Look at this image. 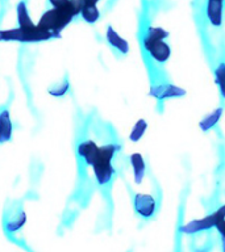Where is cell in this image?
<instances>
[{
    "mask_svg": "<svg viewBox=\"0 0 225 252\" xmlns=\"http://www.w3.org/2000/svg\"><path fill=\"white\" fill-rule=\"evenodd\" d=\"M221 113H223V109H221V108H219V109L213 110L212 113L208 114V116H205L204 120L200 122L201 130L207 131V130L212 129L213 126L216 125L217 122H219V120H220Z\"/></svg>",
    "mask_w": 225,
    "mask_h": 252,
    "instance_id": "14",
    "label": "cell"
},
{
    "mask_svg": "<svg viewBox=\"0 0 225 252\" xmlns=\"http://www.w3.org/2000/svg\"><path fill=\"white\" fill-rule=\"evenodd\" d=\"M99 0H83L84 4H98Z\"/></svg>",
    "mask_w": 225,
    "mask_h": 252,
    "instance_id": "20",
    "label": "cell"
},
{
    "mask_svg": "<svg viewBox=\"0 0 225 252\" xmlns=\"http://www.w3.org/2000/svg\"><path fill=\"white\" fill-rule=\"evenodd\" d=\"M134 209L137 212L138 216L142 218H150L154 216V213L157 210V202L155 198L150 194H144V193H137L134 196Z\"/></svg>",
    "mask_w": 225,
    "mask_h": 252,
    "instance_id": "5",
    "label": "cell"
},
{
    "mask_svg": "<svg viewBox=\"0 0 225 252\" xmlns=\"http://www.w3.org/2000/svg\"><path fill=\"white\" fill-rule=\"evenodd\" d=\"M98 145L94 143L92 141H86L82 142L78 147V153L79 155L84 159L87 164H92V161H94L95 157H96V154H98Z\"/></svg>",
    "mask_w": 225,
    "mask_h": 252,
    "instance_id": "9",
    "label": "cell"
},
{
    "mask_svg": "<svg viewBox=\"0 0 225 252\" xmlns=\"http://www.w3.org/2000/svg\"><path fill=\"white\" fill-rule=\"evenodd\" d=\"M215 79H216V84L220 91L221 97L225 98V62L217 63L216 68H215Z\"/></svg>",
    "mask_w": 225,
    "mask_h": 252,
    "instance_id": "12",
    "label": "cell"
},
{
    "mask_svg": "<svg viewBox=\"0 0 225 252\" xmlns=\"http://www.w3.org/2000/svg\"><path fill=\"white\" fill-rule=\"evenodd\" d=\"M217 212L220 213L223 217H225V205H223V206H220V208L217 209Z\"/></svg>",
    "mask_w": 225,
    "mask_h": 252,
    "instance_id": "19",
    "label": "cell"
},
{
    "mask_svg": "<svg viewBox=\"0 0 225 252\" xmlns=\"http://www.w3.org/2000/svg\"><path fill=\"white\" fill-rule=\"evenodd\" d=\"M220 218H223L220 213L215 210L212 214L204 217V218H200V220H193L191 222L186 224L182 227V231L185 234H197V232L201 231H208L211 228H215L216 226V222Z\"/></svg>",
    "mask_w": 225,
    "mask_h": 252,
    "instance_id": "4",
    "label": "cell"
},
{
    "mask_svg": "<svg viewBox=\"0 0 225 252\" xmlns=\"http://www.w3.org/2000/svg\"><path fill=\"white\" fill-rule=\"evenodd\" d=\"M150 94L159 100H165V98L181 97L185 94V91L173 84H158V86L151 87Z\"/></svg>",
    "mask_w": 225,
    "mask_h": 252,
    "instance_id": "6",
    "label": "cell"
},
{
    "mask_svg": "<svg viewBox=\"0 0 225 252\" xmlns=\"http://www.w3.org/2000/svg\"><path fill=\"white\" fill-rule=\"evenodd\" d=\"M17 17H19V24L21 29H32L33 24H32L29 16H28V11L25 4L20 3L19 7H17Z\"/></svg>",
    "mask_w": 225,
    "mask_h": 252,
    "instance_id": "15",
    "label": "cell"
},
{
    "mask_svg": "<svg viewBox=\"0 0 225 252\" xmlns=\"http://www.w3.org/2000/svg\"><path fill=\"white\" fill-rule=\"evenodd\" d=\"M130 164L133 167L134 181L140 184L145 175V161L140 153H134L130 155Z\"/></svg>",
    "mask_w": 225,
    "mask_h": 252,
    "instance_id": "10",
    "label": "cell"
},
{
    "mask_svg": "<svg viewBox=\"0 0 225 252\" xmlns=\"http://www.w3.org/2000/svg\"><path fill=\"white\" fill-rule=\"evenodd\" d=\"M146 127H148V124H146L145 120H138L136 122V125L133 126V129L130 131V135H129V139L133 142H137L140 141L142 138V135L145 134L146 131Z\"/></svg>",
    "mask_w": 225,
    "mask_h": 252,
    "instance_id": "16",
    "label": "cell"
},
{
    "mask_svg": "<svg viewBox=\"0 0 225 252\" xmlns=\"http://www.w3.org/2000/svg\"><path fill=\"white\" fill-rule=\"evenodd\" d=\"M215 228H216L217 232H219V235H220L221 243H223V250L225 251V217H223V218H220V220H217Z\"/></svg>",
    "mask_w": 225,
    "mask_h": 252,
    "instance_id": "17",
    "label": "cell"
},
{
    "mask_svg": "<svg viewBox=\"0 0 225 252\" xmlns=\"http://www.w3.org/2000/svg\"><path fill=\"white\" fill-rule=\"evenodd\" d=\"M169 33L159 27H150L142 37V46L149 53L150 57L158 63L167 62L171 55V47L165 38H167Z\"/></svg>",
    "mask_w": 225,
    "mask_h": 252,
    "instance_id": "2",
    "label": "cell"
},
{
    "mask_svg": "<svg viewBox=\"0 0 225 252\" xmlns=\"http://www.w3.org/2000/svg\"><path fill=\"white\" fill-rule=\"evenodd\" d=\"M116 151H117V147L114 145H106L99 147L98 154L91 164L99 184H108L113 176L114 169L112 165V160H113Z\"/></svg>",
    "mask_w": 225,
    "mask_h": 252,
    "instance_id": "3",
    "label": "cell"
},
{
    "mask_svg": "<svg viewBox=\"0 0 225 252\" xmlns=\"http://www.w3.org/2000/svg\"><path fill=\"white\" fill-rule=\"evenodd\" d=\"M12 124L8 116V112L0 114V142H5L11 138Z\"/></svg>",
    "mask_w": 225,
    "mask_h": 252,
    "instance_id": "11",
    "label": "cell"
},
{
    "mask_svg": "<svg viewBox=\"0 0 225 252\" xmlns=\"http://www.w3.org/2000/svg\"><path fill=\"white\" fill-rule=\"evenodd\" d=\"M67 0H50V3L54 5V7H59V5H62V4L66 3Z\"/></svg>",
    "mask_w": 225,
    "mask_h": 252,
    "instance_id": "18",
    "label": "cell"
},
{
    "mask_svg": "<svg viewBox=\"0 0 225 252\" xmlns=\"http://www.w3.org/2000/svg\"><path fill=\"white\" fill-rule=\"evenodd\" d=\"M107 39H108L111 46H113L116 50H118L122 54H126L129 51L128 42L124 38H121L112 27H108V29H107Z\"/></svg>",
    "mask_w": 225,
    "mask_h": 252,
    "instance_id": "8",
    "label": "cell"
},
{
    "mask_svg": "<svg viewBox=\"0 0 225 252\" xmlns=\"http://www.w3.org/2000/svg\"><path fill=\"white\" fill-rule=\"evenodd\" d=\"M84 5L83 0H67L66 3L54 7V9L47 11L42 16L39 21L38 27L46 32H58L63 27H66L70 23V20L82 12V8Z\"/></svg>",
    "mask_w": 225,
    "mask_h": 252,
    "instance_id": "1",
    "label": "cell"
},
{
    "mask_svg": "<svg viewBox=\"0 0 225 252\" xmlns=\"http://www.w3.org/2000/svg\"><path fill=\"white\" fill-rule=\"evenodd\" d=\"M223 7H224V0H208L207 1V19L213 27H220L223 24Z\"/></svg>",
    "mask_w": 225,
    "mask_h": 252,
    "instance_id": "7",
    "label": "cell"
},
{
    "mask_svg": "<svg viewBox=\"0 0 225 252\" xmlns=\"http://www.w3.org/2000/svg\"><path fill=\"white\" fill-rule=\"evenodd\" d=\"M80 13H82L83 19L86 20L87 23H95L100 17V13H99L96 4H84Z\"/></svg>",
    "mask_w": 225,
    "mask_h": 252,
    "instance_id": "13",
    "label": "cell"
}]
</instances>
